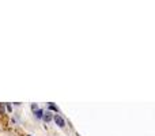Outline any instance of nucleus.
Here are the masks:
<instances>
[{"label":"nucleus","mask_w":155,"mask_h":136,"mask_svg":"<svg viewBox=\"0 0 155 136\" xmlns=\"http://www.w3.org/2000/svg\"><path fill=\"white\" fill-rule=\"evenodd\" d=\"M5 110H7V112H12V108H11V104H5Z\"/></svg>","instance_id":"nucleus-7"},{"label":"nucleus","mask_w":155,"mask_h":136,"mask_svg":"<svg viewBox=\"0 0 155 136\" xmlns=\"http://www.w3.org/2000/svg\"><path fill=\"white\" fill-rule=\"evenodd\" d=\"M38 109H40V108H38V105H37V104H31V110H33V112L35 113Z\"/></svg>","instance_id":"nucleus-6"},{"label":"nucleus","mask_w":155,"mask_h":136,"mask_svg":"<svg viewBox=\"0 0 155 136\" xmlns=\"http://www.w3.org/2000/svg\"><path fill=\"white\" fill-rule=\"evenodd\" d=\"M49 109L51 110H54V112H59V109H57V106H54L53 102H49Z\"/></svg>","instance_id":"nucleus-4"},{"label":"nucleus","mask_w":155,"mask_h":136,"mask_svg":"<svg viewBox=\"0 0 155 136\" xmlns=\"http://www.w3.org/2000/svg\"><path fill=\"white\" fill-rule=\"evenodd\" d=\"M42 118L46 121V123H49V121H52V120H53V114H52V112H51V110H46V112L42 114Z\"/></svg>","instance_id":"nucleus-2"},{"label":"nucleus","mask_w":155,"mask_h":136,"mask_svg":"<svg viewBox=\"0 0 155 136\" xmlns=\"http://www.w3.org/2000/svg\"><path fill=\"white\" fill-rule=\"evenodd\" d=\"M4 113H5V105L0 104V114H4Z\"/></svg>","instance_id":"nucleus-5"},{"label":"nucleus","mask_w":155,"mask_h":136,"mask_svg":"<svg viewBox=\"0 0 155 136\" xmlns=\"http://www.w3.org/2000/svg\"><path fill=\"white\" fill-rule=\"evenodd\" d=\"M34 114H35V117H37V118H42V114H44V110H42V109H38V110H37V112H35V113H34Z\"/></svg>","instance_id":"nucleus-3"},{"label":"nucleus","mask_w":155,"mask_h":136,"mask_svg":"<svg viewBox=\"0 0 155 136\" xmlns=\"http://www.w3.org/2000/svg\"><path fill=\"white\" fill-rule=\"evenodd\" d=\"M53 121L56 123V125L59 127V128H64V127H65L64 118H63L60 114H53Z\"/></svg>","instance_id":"nucleus-1"},{"label":"nucleus","mask_w":155,"mask_h":136,"mask_svg":"<svg viewBox=\"0 0 155 136\" xmlns=\"http://www.w3.org/2000/svg\"><path fill=\"white\" fill-rule=\"evenodd\" d=\"M27 136H31V135H27Z\"/></svg>","instance_id":"nucleus-8"}]
</instances>
